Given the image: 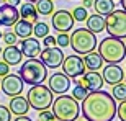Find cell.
Returning a JSON list of instances; mask_svg holds the SVG:
<instances>
[{
  "mask_svg": "<svg viewBox=\"0 0 126 121\" xmlns=\"http://www.w3.org/2000/svg\"><path fill=\"white\" fill-rule=\"evenodd\" d=\"M23 85L25 82L21 80L18 74H7L2 77L0 80V89L5 95H8V97H15V95H20V93L23 92Z\"/></svg>",
  "mask_w": 126,
  "mask_h": 121,
  "instance_id": "9",
  "label": "cell"
},
{
  "mask_svg": "<svg viewBox=\"0 0 126 121\" xmlns=\"http://www.w3.org/2000/svg\"><path fill=\"white\" fill-rule=\"evenodd\" d=\"M44 46H56V36H44Z\"/></svg>",
  "mask_w": 126,
  "mask_h": 121,
  "instance_id": "34",
  "label": "cell"
},
{
  "mask_svg": "<svg viewBox=\"0 0 126 121\" xmlns=\"http://www.w3.org/2000/svg\"><path fill=\"white\" fill-rule=\"evenodd\" d=\"M20 18L30 21L31 25L36 23L38 21V12H36L34 3H31V2H25V3H21V7H20Z\"/></svg>",
  "mask_w": 126,
  "mask_h": 121,
  "instance_id": "20",
  "label": "cell"
},
{
  "mask_svg": "<svg viewBox=\"0 0 126 121\" xmlns=\"http://www.w3.org/2000/svg\"><path fill=\"white\" fill-rule=\"evenodd\" d=\"M26 2H31V3H36L38 0H26Z\"/></svg>",
  "mask_w": 126,
  "mask_h": 121,
  "instance_id": "40",
  "label": "cell"
},
{
  "mask_svg": "<svg viewBox=\"0 0 126 121\" xmlns=\"http://www.w3.org/2000/svg\"><path fill=\"white\" fill-rule=\"evenodd\" d=\"M75 121H87V120H79V118H77V120H75Z\"/></svg>",
  "mask_w": 126,
  "mask_h": 121,
  "instance_id": "41",
  "label": "cell"
},
{
  "mask_svg": "<svg viewBox=\"0 0 126 121\" xmlns=\"http://www.w3.org/2000/svg\"><path fill=\"white\" fill-rule=\"evenodd\" d=\"M26 100L33 110L41 111V110H47L51 106L54 97H52V92L49 90V87H46L44 84H36L31 85V89L28 90Z\"/></svg>",
  "mask_w": 126,
  "mask_h": 121,
  "instance_id": "6",
  "label": "cell"
},
{
  "mask_svg": "<svg viewBox=\"0 0 126 121\" xmlns=\"http://www.w3.org/2000/svg\"><path fill=\"white\" fill-rule=\"evenodd\" d=\"M39 57L47 69H57V67H61L62 60H64V52H62V47L44 46V51L39 52Z\"/></svg>",
  "mask_w": 126,
  "mask_h": 121,
  "instance_id": "8",
  "label": "cell"
},
{
  "mask_svg": "<svg viewBox=\"0 0 126 121\" xmlns=\"http://www.w3.org/2000/svg\"><path fill=\"white\" fill-rule=\"evenodd\" d=\"M20 49H21V54L26 57H36L39 52H41V44L36 38H25L21 39V44H20Z\"/></svg>",
  "mask_w": 126,
  "mask_h": 121,
  "instance_id": "17",
  "label": "cell"
},
{
  "mask_svg": "<svg viewBox=\"0 0 126 121\" xmlns=\"http://www.w3.org/2000/svg\"><path fill=\"white\" fill-rule=\"evenodd\" d=\"M80 111L87 121H113L116 116V100L102 89L94 90L82 100Z\"/></svg>",
  "mask_w": 126,
  "mask_h": 121,
  "instance_id": "1",
  "label": "cell"
},
{
  "mask_svg": "<svg viewBox=\"0 0 126 121\" xmlns=\"http://www.w3.org/2000/svg\"><path fill=\"white\" fill-rule=\"evenodd\" d=\"M111 97L115 98L116 102H123V100H126V84H125V82H118V84L113 85Z\"/></svg>",
  "mask_w": 126,
  "mask_h": 121,
  "instance_id": "25",
  "label": "cell"
},
{
  "mask_svg": "<svg viewBox=\"0 0 126 121\" xmlns=\"http://www.w3.org/2000/svg\"><path fill=\"white\" fill-rule=\"evenodd\" d=\"M0 121H12V113L5 105H0Z\"/></svg>",
  "mask_w": 126,
  "mask_h": 121,
  "instance_id": "33",
  "label": "cell"
},
{
  "mask_svg": "<svg viewBox=\"0 0 126 121\" xmlns=\"http://www.w3.org/2000/svg\"><path fill=\"white\" fill-rule=\"evenodd\" d=\"M87 28L90 30L92 33H102L105 30V18H103V15H98V13H94L87 16Z\"/></svg>",
  "mask_w": 126,
  "mask_h": 121,
  "instance_id": "22",
  "label": "cell"
},
{
  "mask_svg": "<svg viewBox=\"0 0 126 121\" xmlns=\"http://www.w3.org/2000/svg\"><path fill=\"white\" fill-rule=\"evenodd\" d=\"M47 87H49V90H51L52 93L62 95V93H65L70 89V77H67L64 72H54V74L49 77Z\"/></svg>",
  "mask_w": 126,
  "mask_h": 121,
  "instance_id": "12",
  "label": "cell"
},
{
  "mask_svg": "<svg viewBox=\"0 0 126 121\" xmlns=\"http://www.w3.org/2000/svg\"><path fill=\"white\" fill-rule=\"evenodd\" d=\"M87 93H89V90L85 89V87H80V85H75V89L72 90V97L77 100V102H82L85 97H87Z\"/></svg>",
  "mask_w": 126,
  "mask_h": 121,
  "instance_id": "28",
  "label": "cell"
},
{
  "mask_svg": "<svg viewBox=\"0 0 126 121\" xmlns=\"http://www.w3.org/2000/svg\"><path fill=\"white\" fill-rule=\"evenodd\" d=\"M18 75L21 77V80L25 84H28L31 87V85H36V84H43L47 79V67L43 64L41 59L28 57V60L21 64Z\"/></svg>",
  "mask_w": 126,
  "mask_h": 121,
  "instance_id": "4",
  "label": "cell"
},
{
  "mask_svg": "<svg viewBox=\"0 0 126 121\" xmlns=\"http://www.w3.org/2000/svg\"><path fill=\"white\" fill-rule=\"evenodd\" d=\"M51 106H52V113H54L56 120L75 121L79 118V113H80L79 102L70 95H65V93L59 95L56 100H52Z\"/></svg>",
  "mask_w": 126,
  "mask_h": 121,
  "instance_id": "3",
  "label": "cell"
},
{
  "mask_svg": "<svg viewBox=\"0 0 126 121\" xmlns=\"http://www.w3.org/2000/svg\"><path fill=\"white\" fill-rule=\"evenodd\" d=\"M121 7H123V10L126 12V0H121Z\"/></svg>",
  "mask_w": 126,
  "mask_h": 121,
  "instance_id": "39",
  "label": "cell"
},
{
  "mask_svg": "<svg viewBox=\"0 0 126 121\" xmlns=\"http://www.w3.org/2000/svg\"><path fill=\"white\" fill-rule=\"evenodd\" d=\"M2 57H3V62H7L8 65H18L21 64L23 54H21V49L16 44H12V46H7L2 51Z\"/></svg>",
  "mask_w": 126,
  "mask_h": 121,
  "instance_id": "18",
  "label": "cell"
},
{
  "mask_svg": "<svg viewBox=\"0 0 126 121\" xmlns=\"http://www.w3.org/2000/svg\"><path fill=\"white\" fill-rule=\"evenodd\" d=\"M116 116L120 118V121H126V100L118 102V105H116Z\"/></svg>",
  "mask_w": 126,
  "mask_h": 121,
  "instance_id": "31",
  "label": "cell"
},
{
  "mask_svg": "<svg viewBox=\"0 0 126 121\" xmlns=\"http://www.w3.org/2000/svg\"><path fill=\"white\" fill-rule=\"evenodd\" d=\"M13 121H33L30 116H26V115H21V116H16Z\"/></svg>",
  "mask_w": 126,
  "mask_h": 121,
  "instance_id": "36",
  "label": "cell"
},
{
  "mask_svg": "<svg viewBox=\"0 0 126 121\" xmlns=\"http://www.w3.org/2000/svg\"><path fill=\"white\" fill-rule=\"evenodd\" d=\"M18 18L20 12L16 10V7L7 3V2L0 5V25L2 26H13Z\"/></svg>",
  "mask_w": 126,
  "mask_h": 121,
  "instance_id": "13",
  "label": "cell"
},
{
  "mask_svg": "<svg viewBox=\"0 0 126 121\" xmlns=\"http://www.w3.org/2000/svg\"><path fill=\"white\" fill-rule=\"evenodd\" d=\"M94 8L98 15H103L107 16L108 13H111L115 10V2L113 0H94Z\"/></svg>",
  "mask_w": 126,
  "mask_h": 121,
  "instance_id": "23",
  "label": "cell"
},
{
  "mask_svg": "<svg viewBox=\"0 0 126 121\" xmlns=\"http://www.w3.org/2000/svg\"><path fill=\"white\" fill-rule=\"evenodd\" d=\"M7 3L13 5V7H18V5L21 3V0H7Z\"/></svg>",
  "mask_w": 126,
  "mask_h": 121,
  "instance_id": "37",
  "label": "cell"
},
{
  "mask_svg": "<svg viewBox=\"0 0 126 121\" xmlns=\"http://www.w3.org/2000/svg\"><path fill=\"white\" fill-rule=\"evenodd\" d=\"M33 34L36 38H44L49 34V26H47L44 21H36L34 26H33Z\"/></svg>",
  "mask_w": 126,
  "mask_h": 121,
  "instance_id": "26",
  "label": "cell"
},
{
  "mask_svg": "<svg viewBox=\"0 0 126 121\" xmlns=\"http://www.w3.org/2000/svg\"><path fill=\"white\" fill-rule=\"evenodd\" d=\"M98 54L108 64H120L126 57V44L120 38L108 36L100 41L98 44Z\"/></svg>",
  "mask_w": 126,
  "mask_h": 121,
  "instance_id": "2",
  "label": "cell"
},
{
  "mask_svg": "<svg viewBox=\"0 0 126 121\" xmlns=\"http://www.w3.org/2000/svg\"><path fill=\"white\" fill-rule=\"evenodd\" d=\"M62 70L64 74L70 79H74L77 75H82L85 72V64H84V59L79 56H67L64 57L62 60Z\"/></svg>",
  "mask_w": 126,
  "mask_h": 121,
  "instance_id": "10",
  "label": "cell"
},
{
  "mask_svg": "<svg viewBox=\"0 0 126 121\" xmlns=\"http://www.w3.org/2000/svg\"><path fill=\"white\" fill-rule=\"evenodd\" d=\"M105 30L113 38H126V12L125 10H113L105 18Z\"/></svg>",
  "mask_w": 126,
  "mask_h": 121,
  "instance_id": "7",
  "label": "cell"
},
{
  "mask_svg": "<svg viewBox=\"0 0 126 121\" xmlns=\"http://www.w3.org/2000/svg\"><path fill=\"white\" fill-rule=\"evenodd\" d=\"M82 79H84V85L89 92H94V90H100L103 87V77L98 74V70H89V72H84L82 74Z\"/></svg>",
  "mask_w": 126,
  "mask_h": 121,
  "instance_id": "15",
  "label": "cell"
},
{
  "mask_svg": "<svg viewBox=\"0 0 126 121\" xmlns=\"http://www.w3.org/2000/svg\"><path fill=\"white\" fill-rule=\"evenodd\" d=\"M34 7H36L38 15H43V16H47V15H51L52 12H54L52 0H38Z\"/></svg>",
  "mask_w": 126,
  "mask_h": 121,
  "instance_id": "24",
  "label": "cell"
},
{
  "mask_svg": "<svg viewBox=\"0 0 126 121\" xmlns=\"http://www.w3.org/2000/svg\"><path fill=\"white\" fill-rule=\"evenodd\" d=\"M2 51H3V49H2V47H0V54H2Z\"/></svg>",
  "mask_w": 126,
  "mask_h": 121,
  "instance_id": "43",
  "label": "cell"
},
{
  "mask_svg": "<svg viewBox=\"0 0 126 121\" xmlns=\"http://www.w3.org/2000/svg\"><path fill=\"white\" fill-rule=\"evenodd\" d=\"M70 43V36L67 34V33H59L56 36V46L59 47H67Z\"/></svg>",
  "mask_w": 126,
  "mask_h": 121,
  "instance_id": "29",
  "label": "cell"
},
{
  "mask_svg": "<svg viewBox=\"0 0 126 121\" xmlns=\"http://www.w3.org/2000/svg\"><path fill=\"white\" fill-rule=\"evenodd\" d=\"M0 80H2V79H0Z\"/></svg>",
  "mask_w": 126,
  "mask_h": 121,
  "instance_id": "46",
  "label": "cell"
},
{
  "mask_svg": "<svg viewBox=\"0 0 126 121\" xmlns=\"http://www.w3.org/2000/svg\"><path fill=\"white\" fill-rule=\"evenodd\" d=\"M72 16H74V21L84 23L85 20H87V16H89V13H87V8H85V7H77V8H74V12H72Z\"/></svg>",
  "mask_w": 126,
  "mask_h": 121,
  "instance_id": "27",
  "label": "cell"
},
{
  "mask_svg": "<svg viewBox=\"0 0 126 121\" xmlns=\"http://www.w3.org/2000/svg\"><path fill=\"white\" fill-rule=\"evenodd\" d=\"M0 39H2V31H0Z\"/></svg>",
  "mask_w": 126,
  "mask_h": 121,
  "instance_id": "44",
  "label": "cell"
},
{
  "mask_svg": "<svg viewBox=\"0 0 126 121\" xmlns=\"http://www.w3.org/2000/svg\"><path fill=\"white\" fill-rule=\"evenodd\" d=\"M56 121H62V120H56Z\"/></svg>",
  "mask_w": 126,
  "mask_h": 121,
  "instance_id": "45",
  "label": "cell"
},
{
  "mask_svg": "<svg viewBox=\"0 0 126 121\" xmlns=\"http://www.w3.org/2000/svg\"><path fill=\"white\" fill-rule=\"evenodd\" d=\"M74 26V16L67 10H59L52 13V28L59 33H67Z\"/></svg>",
  "mask_w": 126,
  "mask_h": 121,
  "instance_id": "11",
  "label": "cell"
},
{
  "mask_svg": "<svg viewBox=\"0 0 126 121\" xmlns=\"http://www.w3.org/2000/svg\"><path fill=\"white\" fill-rule=\"evenodd\" d=\"M92 3H94V0H84V7H85V8L92 7Z\"/></svg>",
  "mask_w": 126,
  "mask_h": 121,
  "instance_id": "38",
  "label": "cell"
},
{
  "mask_svg": "<svg viewBox=\"0 0 126 121\" xmlns=\"http://www.w3.org/2000/svg\"><path fill=\"white\" fill-rule=\"evenodd\" d=\"M2 39L5 41V44H7V46H12V44H16L18 36H16L13 31H7L5 34H2Z\"/></svg>",
  "mask_w": 126,
  "mask_h": 121,
  "instance_id": "30",
  "label": "cell"
},
{
  "mask_svg": "<svg viewBox=\"0 0 126 121\" xmlns=\"http://www.w3.org/2000/svg\"><path fill=\"white\" fill-rule=\"evenodd\" d=\"M5 2H7V0H0V3H5Z\"/></svg>",
  "mask_w": 126,
  "mask_h": 121,
  "instance_id": "42",
  "label": "cell"
},
{
  "mask_svg": "<svg viewBox=\"0 0 126 121\" xmlns=\"http://www.w3.org/2000/svg\"><path fill=\"white\" fill-rule=\"evenodd\" d=\"M39 121H56V116H54V113L49 111V110H41L39 115H38Z\"/></svg>",
  "mask_w": 126,
  "mask_h": 121,
  "instance_id": "32",
  "label": "cell"
},
{
  "mask_svg": "<svg viewBox=\"0 0 126 121\" xmlns=\"http://www.w3.org/2000/svg\"><path fill=\"white\" fill-rule=\"evenodd\" d=\"M69 46L75 54H87L97 47V34L92 33L89 28H77L70 34Z\"/></svg>",
  "mask_w": 126,
  "mask_h": 121,
  "instance_id": "5",
  "label": "cell"
},
{
  "mask_svg": "<svg viewBox=\"0 0 126 121\" xmlns=\"http://www.w3.org/2000/svg\"><path fill=\"white\" fill-rule=\"evenodd\" d=\"M8 110L15 116H21V115H26L30 111V103L25 97L15 95V97H12V100L8 103Z\"/></svg>",
  "mask_w": 126,
  "mask_h": 121,
  "instance_id": "16",
  "label": "cell"
},
{
  "mask_svg": "<svg viewBox=\"0 0 126 121\" xmlns=\"http://www.w3.org/2000/svg\"><path fill=\"white\" fill-rule=\"evenodd\" d=\"M8 67H10V65L7 64V62H3V60L0 62V77H3V75L8 74Z\"/></svg>",
  "mask_w": 126,
  "mask_h": 121,
  "instance_id": "35",
  "label": "cell"
},
{
  "mask_svg": "<svg viewBox=\"0 0 126 121\" xmlns=\"http://www.w3.org/2000/svg\"><path fill=\"white\" fill-rule=\"evenodd\" d=\"M103 82L108 85H115L118 82H123L125 79V70L120 67L118 64H108L105 69H103Z\"/></svg>",
  "mask_w": 126,
  "mask_h": 121,
  "instance_id": "14",
  "label": "cell"
},
{
  "mask_svg": "<svg viewBox=\"0 0 126 121\" xmlns=\"http://www.w3.org/2000/svg\"><path fill=\"white\" fill-rule=\"evenodd\" d=\"M13 33L18 38H23V39L25 38H30L31 33H33V25L30 23V21H26V20L18 18L13 25Z\"/></svg>",
  "mask_w": 126,
  "mask_h": 121,
  "instance_id": "21",
  "label": "cell"
},
{
  "mask_svg": "<svg viewBox=\"0 0 126 121\" xmlns=\"http://www.w3.org/2000/svg\"><path fill=\"white\" fill-rule=\"evenodd\" d=\"M103 62L105 60L102 59V56L98 54V51H90L87 54H84V64L87 70H98L103 67Z\"/></svg>",
  "mask_w": 126,
  "mask_h": 121,
  "instance_id": "19",
  "label": "cell"
}]
</instances>
